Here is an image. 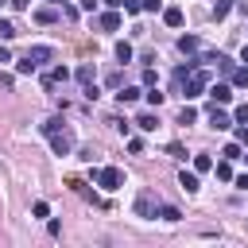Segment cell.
Masks as SVG:
<instances>
[{"instance_id": "obj_1", "label": "cell", "mask_w": 248, "mask_h": 248, "mask_svg": "<svg viewBox=\"0 0 248 248\" xmlns=\"http://www.w3.org/2000/svg\"><path fill=\"white\" fill-rule=\"evenodd\" d=\"M93 178H97V186H101V190H108V194L124 186V174H120V167H97V170H93Z\"/></svg>"}, {"instance_id": "obj_2", "label": "cell", "mask_w": 248, "mask_h": 248, "mask_svg": "<svg viewBox=\"0 0 248 248\" xmlns=\"http://www.w3.org/2000/svg\"><path fill=\"white\" fill-rule=\"evenodd\" d=\"M182 85H186V97H202V93L209 89V74H205V70H190V78H186Z\"/></svg>"}, {"instance_id": "obj_3", "label": "cell", "mask_w": 248, "mask_h": 248, "mask_svg": "<svg viewBox=\"0 0 248 248\" xmlns=\"http://www.w3.org/2000/svg\"><path fill=\"white\" fill-rule=\"evenodd\" d=\"M50 151H54V155H70V151H74V132H70V128H58V132L50 136Z\"/></svg>"}, {"instance_id": "obj_4", "label": "cell", "mask_w": 248, "mask_h": 248, "mask_svg": "<svg viewBox=\"0 0 248 248\" xmlns=\"http://www.w3.org/2000/svg\"><path fill=\"white\" fill-rule=\"evenodd\" d=\"M205 93L213 97V105H229V101H232V85H229V81H209Z\"/></svg>"}, {"instance_id": "obj_5", "label": "cell", "mask_w": 248, "mask_h": 248, "mask_svg": "<svg viewBox=\"0 0 248 248\" xmlns=\"http://www.w3.org/2000/svg\"><path fill=\"white\" fill-rule=\"evenodd\" d=\"M205 112H209V124H213L217 132H225V128H232V116H229L225 108H217V105H209Z\"/></svg>"}, {"instance_id": "obj_6", "label": "cell", "mask_w": 248, "mask_h": 248, "mask_svg": "<svg viewBox=\"0 0 248 248\" xmlns=\"http://www.w3.org/2000/svg\"><path fill=\"white\" fill-rule=\"evenodd\" d=\"M66 78H70V70H66V66H50V70L43 74V85H46V89H54V85H58V81H66Z\"/></svg>"}, {"instance_id": "obj_7", "label": "cell", "mask_w": 248, "mask_h": 248, "mask_svg": "<svg viewBox=\"0 0 248 248\" xmlns=\"http://www.w3.org/2000/svg\"><path fill=\"white\" fill-rule=\"evenodd\" d=\"M97 27H101V31H116V27H120V12L112 8V12H105V16H97Z\"/></svg>"}, {"instance_id": "obj_8", "label": "cell", "mask_w": 248, "mask_h": 248, "mask_svg": "<svg viewBox=\"0 0 248 248\" xmlns=\"http://www.w3.org/2000/svg\"><path fill=\"white\" fill-rule=\"evenodd\" d=\"M27 58H31L35 66H43V62H50V58H54V46H31V50H27Z\"/></svg>"}, {"instance_id": "obj_9", "label": "cell", "mask_w": 248, "mask_h": 248, "mask_svg": "<svg viewBox=\"0 0 248 248\" xmlns=\"http://www.w3.org/2000/svg\"><path fill=\"white\" fill-rule=\"evenodd\" d=\"M74 78H78L81 85H93V78H97V70H93V62H81V66L74 70Z\"/></svg>"}, {"instance_id": "obj_10", "label": "cell", "mask_w": 248, "mask_h": 248, "mask_svg": "<svg viewBox=\"0 0 248 248\" xmlns=\"http://www.w3.org/2000/svg\"><path fill=\"white\" fill-rule=\"evenodd\" d=\"M151 209H155V202H151V194L143 190V194L136 198V217H151Z\"/></svg>"}, {"instance_id": "obj_11", "label": "cell", "mask_w": 248, "mask_h": 248, "mask_svg": "<svg viewBox=\"0 0 248 248\" xmlns=\"http://www.w3.org/2000/svg\"><path fill=\"white\" fill-rule=\"evenodd\" d=\"M178 186H182L186 194H194V190H198V170H182V174H178Z\"/></svg>"}, {"instance_id": "obj_12", "label": "cell", "mask_w": 248, "mask_h": 248, "mask_svg": "<svg viewBox=\"0 0 248 248\" xmlns=\"http://www.w3.org/2000/svg\"><path fill=\"white\" fill-rule=\"evenodd\" d=\"M163 23L167 27H182V8H163Z\"/></svg>"}, {"instance_id": "obj_13", "label": "cell", "mask_w": 248, "mask_h": 248, "mask_svg": "<svg viewBox=\"0 0 248 248\" xmlns=\"http://www.w3.org/2000/svg\"><path fill=\"white\" fill-rule=\"evenodd\" d=\"M178 50H182V54H198V50H202V43H198L194 35H182V39H178Z\"/></svg>"}, {"instance_id": "obj_14", "label": "cell", "mask_w": 248, "mask_h": 248, "mask_svg": "<svg viewBox=\"0 0 248 248\" xmlns=\"http://www.w3.org/2000/svg\"><path fill=\"white\" fill-rule=\"evenodd\" d=\"M190 70H198V62H182V66L174 70V89H182V81L190 78Z\"/></svg>"}, {"instance_id": "obj_15", "label": "cell", "mask_w": 248, "mask_h": 248, "mask_svg": "<svg viewBox=\"0 0 248 248\" xmlns=\"http://www.w3.org/2000/svg\"><path fill=\"white\" fill-rule=\"evenodd\" d=\"M140 93H143V89H136V85H124V89L116 93V101H120V105H132V101H140Z\"/></svg>"}, {"instance_id": "obj_16", "label": "cell", "mask_w": 248, "mask_h": 248, "mask_svg": "<svg viewBox=\"0 0 248 248\" xmlns=\"http://www.w3.org/2000/svg\"><path fill=\"white\" fill-rule=\"evenodd\" d=\"M136 124H140L143 132H155V128H159V116H155V112H140V116H136Z\"/></svg>"}, {"instance_id": "obj_17", "label": "cell", "mask_w": 248, "mask_h": 248, "mask_svg": "<svg viewBox=\"0 0 248 248\" xmlns=\"http://www.w3.org/2000/svg\"><path fill=\"white\" fill-rule=\"evenodd\" d=\"M151 217H163V221H178L182 213H178L174 205H155V209H151Z\"/></svg>"}, {"instance_id": "obj_18", "label": "cell", "mask_w": 248, "mask_h": 248, "mask_svg": "<svg viewBox=\"0 0 248 248\" xmlns=\"http://www.w3.org/2000/svg\"><path fill=\"white\" fill-rule=\"evenodd\" d=\"M232 8H236V0H213V19H225Z\"/></svg>"}, {"instance_id": "obj_19", "label": "cell", "mask_w": 248, "mask_h": 248, "mask_svg": "<svg viewBox=\"0 0 248 248\" xmlns=\"http://www.w3.org/2000/svg\"><path fill=\"white\" fill-rule=\"evenodd\" d=\"M194 120H198V108L194 105H182L178 108V124H194Z\"/></svg>"}, {"instance_id": "obj_20", "label": "cell", "mask_w": 248, "mask_h": 248, "mask_svg": "<svg viewBox=\"0 0 248 248\" xmlns=\"http://www.w3.org/2000/svg\"><path fill=\"white\" fill-rule=\"evenodd\" d=\"M39 128H43V136H54V132H58V128H66V124H62V116H50V120H43Z\"/></svg>"}, {"instance_id": "obj_21", "label": "cell", "mask_w": 248, "mask_h": 248, "mask_svg": "<svg viewBox=\"0 0 248 248\" xmlns=\"http://www.w3.org/2000/svg\"><path fill=\"white\" fill-rule=\"evenodd\" d=\"M54 19H58L54 8H39V12H35V23H54Z\"/></svg>"}, {"instance_id": "obj_22", "label": "cell", "mask_w": 248, "mask_h": 248, "mask_svg": "<svg viewBox=\"0 0 248 248\" xmlns=\"http://www.w3.org/2000/svg\"><path fill=\"white\" fill-rule=\"evenodd\" d=\"M16 35H19V31H16V23H12V19H0V39L8 43V39H16Z\"/></svg>"}, {"instance_id": "obj_23", "label": "cell", "mask_w": 248, "mask_h": 248, "mask_svg": "<svg viewBox=\"0 0 248 248\" xmlns=\"http://www.w3.org/2000/svg\"><path fill=\"white\" fill-rule=\"evenodd\" d=\"M35 70H39V66H35V62L27 58V54H23L19 62H16V74H35Z\"/></svg>"}, {"instance_id": "obj_24", "label": "cell", "mask_w": 248, "mask_h": 248, "mask_svg": "<svg viewBox=\"0 0 248 248\" xmlns=\"http://www.w3.org/2000/svg\"><path fill=\"white\" fill-rule=\"evenodd\" d=\"M221 155H225V159H240V155H244V147L232 140V143H225V151H221Z\"/></svg>"}, {"instance_id": "obj_25", "label": "cell", "mask_w": 248, "mask_h": 248, "mask_svg": "<svg viewBox=\"0 0 248 248\" xmlns=\"http://www.w3.org/2000/svg\"><path fill=\"white\" fill-rule=\"evenodd\" d=\"M194 170L202 174V170H213V159L209 155H194Z\"/></svg>"}, {"instance_id": "obj_26", "label": "cell", "mask_w": 248, "mask_h": 248, "mask_svg": "<svg viewBox=\"0 0 248 248\" xmlns=\"http://www.w3.org/2000/svg\"><path fill=\"white\" fill-rule=\"evenodd\" d=\"M232 85H240V89L248 85V66H236V70H232Z\"/></svg>"}, {"instance_id": "obj_27", "label": "cell", "mask_w": 248, "mask_h": 248, "mask_svg": "<svg viewBox=\"0 0 248 248\" xmlns=\"http://www.w3.org/2000/svg\"><path fill=\"white\" fill-rule=\"evenodd\" d=\"M116 58L120 62H132V43H116Z\"/></svg>"}, {"instance_id": "obj_28", "label": "cell", "mask_w": 248, "mask_h": 248, "mask_svg": "<svg viewBox=\"0 0 248 248\" xmlns=\"http://www.w3.org/2000/svg\"><path fill=\"white\" fill-rule=\"evenodd\" d=\"M213 170H217V178H221V182H229V178H232V167H229V159H225V163H217Z\"/></svg>"}, {"instance_id": "obj_29", "label": "cell", "mask_w": 248, "mask_h": 248, "mask_svg": "<svg viewBox=\"0 0 248 248\" xmlns=\"http://www.w3.org/2000/svg\"><path fill=\"white\" fill-rule=\"evenodd\" d=\"M143 97H147V105H155V108H159V105H163V93H159V89H155V85H151V89H147V93H143Z\"/></svg>"}, {"instance_id": "obj_30", "label": "cell", "mask_w": 248, "mask_h": 248, "mask_svg": "<svg viewBox=\"0 0 248 248\" xmlns=\"http://www.w3.org/2000/svg\"><path fill=\"white\" fill-rule=\"evenodd\" d=\"M232 124H248V105H236V112H232Z\"/></svg>"}, {"instance_id": "obj_31", "label": "cell", "mask_w": 248, "mask_h": 248, "mask_svg": "<svg viewBox=\"0 0 248 248\" xmlns=\"http://www.w3.org/2000/svg\"><path fill=\"white\" fill-rule=\"evenodd\" d=\"M128 151H132V155H143V140L132 136V140H128Z\"/></svg>"}, {"instance_id": "obj_32", "label": "cell", "mask_w": 248, "mask_h": 248, "mask_svg": "<svg viewBox=\"0 0 248 248\" xmlns=\"http://www.w3.org/2000/svg\"><path fill=\"white\" fill-rule=\"evenodd\" d=\"M31 213H35V217H50V205H46V202H35Z\"/></svg>"}, {"instance_id": "obj_33", "label": "cell", "mask_w": 248, "mask_h": 248, "mask_svg": "<svg viewBox=\"0 0 248 248\" xmlns=\"http://www.w3.org/2000/svg\"><path fill=\"white\" fill-rule=\"evenodd\" d=\"M143 12H163V0H140Z\"/></svg>"}, {"instance_id": "obj_34", "label": "cell", "mask_w": 248, "mask_h": 248, "mask_svg": "<svg viewBox=\"0 0 248 248\" xmlns=\"http://www.w3.org/2000/svg\"><path fill=\"white\" fill-rule=\"evenodd\" d=\"M236 143L248 147V124H236Z\"/></svg>"}, {"instance_id": "obj_35", "label": "cell", "mask_w": 248, "mask_h": 248, "mask_svg": "<svg viewBox=\"0 0 248 248\" xmlns=\"http://www.w3.org/2000/svg\"><path fill=\"white\" fill-rule=\"evenodd\" d=\"M105 81H108V89H120V85H124V78H120V74H116V70H112V74H108V78H105Z\"/></svg>"}, {"instance_id": "obj_36", "label": "cell", "mask_w": 248, "mask_h": 248, "mask_svg": "<svg viewBox=\"0 0 248 248\" xmlns=\"http://www.w3.org/2000/svg\"><path fill=\"white\" fill-rule=\"evenodd\" d=\"M167 151H170L174 159H186V147H182V143H167Z\"/></svg>"}, {"instance_id": "obj_37", "label": "cell", "mask_w": 248, "mask_h": 248, "mask_svg": "<svg viewBox=\"0 0 248 248\" xmlns=\"http://www.w3.org/2000/svg\"><path fill=\"white\" fill-rule=\"evenodd\" d=\"M143 85H147V89L155 85V66H147V70H143Z\"/></svg>"}, {"instance_id": "obj_38", "label": "cell", "mask_w": 248, "mask_h": 248, "mask_svg": "<svg viewBox=\"0 0 248 248\" xmlns=\"http://www.w3.org/2000/svg\"><path fill=\"white\" fill-rule=\"evenodd\" d=\"M120 8H124V12H132V16H136V12H140V0H124V4H120Z\"/></svg>"}, {"instance_id": "obj_39", "label": "cell", "mask_w": 248, "mask_h": 248, "mask_svg": "<svg viewBox=\"0 0 248 248\" xmlns=\"http://www.w3.org/2000/svg\"><path fill=\"white\" fill-rule=\"evenodd\" d=\"M12 81H16V78H12V74H4V70H0V89H12Z\"/></svg>"}, {"instance_id": "obj_40", "label": "cell", "mask_w": 248, "mask_h": 248, "mask_svg": "<svg viewBox=\"0 0 248 248\" xmlns=\"http://www.w3.org/2000/svg\"><path fill=\"white\" fill-rule=\"evenodd\" d=\"M232 182H236V190H248V174H236Z\"/></svg>"}, {"instance_id": "obj_41", "label": "cell", "mask_w": 248, "mask_h": 248, "mask_svg": "<svg viewBox=\"0 0 248 248\" xmlns=\"http://www.w3.org/2000/svg\"><path fill=\"white\" fill-rule=\"evenodd\" d=\"M0 62H12V50L8 46H0Z\"/></svg>"}, {"instance_id": "obj_42", "label": "cell", "mask_w": 248, "mask_h": 248, "mask_svg": "<svg viewBox=\"0 0 248 248\" xmlns=\"http://www.w3.org/2000/svg\"><path fill=\"white\" fill-rule=\"evenodd\" d=\"M8 4H12V8H19V12H23V8H27V4H31V0H8Z\"/></svg>"}, {"instance_id": "obj_43", "label": "cell", "mask_w": 248, "mask_h": 248, "mask_svg": "<svg viewBox=\"0 0 248 248\" xmlns=\"http://www.w3.org/2000/svg\"><path fill=\"white\" fill-rule=\"evenodd\" d=\"M236 8H240V16L248 19V0H236Z\"/></svg>"}, {"instance_id": "obj_44", "label": "cell", "mask_w": 248, "mask_h": 248, "mask_svg": "<svg viewBox=\"0 0 248 248\" xmlns=\"http://www.w3.org/2000/svg\"><path fill=\"white\" fill-rule=\"evenodd\" d=\"M81 8H85V12H93V8H97V0H81Z\"/></svg>"}, {"instance_id": "obj_45", "label": "cell", "mask_w": 248, "mask_h": 248, "mask_svg": "<svg viewBox=\"0 0 248 248\" xmlns=\"http://www.w3.org/2000/svg\"><path fill=\"white\" fill-rule=\"evenodd\" d=\"M105 4H108V8H120V4H124V0H105Z\"/></svg>"}, {"instance_id": "obj_46", "label": "cell", "mask_w": 248, "mask_h": 248, "mask_svg": "<svg viewBox=\"0 0 248 248\" xmlns=\"http://www.w3.org/2000/svg\"><path fill=\"white\" fill-rule=\"evenodd\" d=\"M240 62H248V43H244V50H240Z\"/></svg>"}, {"instance_id": "obj_47", "label": "cell", "mask_w": 248, "mask_h": 248, "mask_svg": "<svg viewBox=\"0 0 248 248\" xmlns=\"http://www.w3.org/2000/svg\"><path fill=\"white\" fill-rule=\"evenodd\" d=\"M50 4H62V0H50Z\"/></svg>"}, {"instance_id": "obj_48", "label": "cell", "mask_w": 248, "mask_h": 248, "mask_svg": "<svg viewBox=\"0 0 248 248\" xmlns=\"http://www.w3.org/2000/svg\"><path fill=\"white\" fill-rule=\"evenodd\" d=\"M0 4H4V0H0Z\"/></svg>"}]
</instances>
